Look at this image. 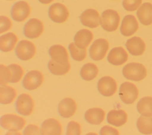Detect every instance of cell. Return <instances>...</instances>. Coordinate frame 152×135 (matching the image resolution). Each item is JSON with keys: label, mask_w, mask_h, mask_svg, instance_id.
<instances>
[{"label": "cell", "mask_w": 152, "mask_h": 135, "mask_svg": "<svg viewBox=\"0 0 152 135\" xmlns=\"http://www.w3.org/2000/svg\"><path fill=\"white\" fill-rule=\"evenodd\" d=\"M122 74L128 80L138 81L145 78L147 74V70L142 64L131 62L124 67Z\"/></svg>", "instance_id": "1"}, {"label": "cell", "mask_w": 152, "mask_h": 135, "mask_svg": "<svg viewBox=\"0 0 152 135\" xmlns=\"http://www.w3.org/2000/svg\"><path fill=\"white\" fill-rule=\"evenodd\" d=\"M120 17L119 14L113 10L104 11L100 17V24L102 27L107 32L115 31L119 26Z\"/></svg>", "instance_id": "2"}, {"label": "cell", "mask_w": 152, "mask_h": 135, "mask_svg": "<svg viewBox=\"0 0 152 135\" xmlns=\"http://www.w3.org/2000/svg\"><path fill=\"white\" fill-rule=\"evenodd\" d=\"M25 124V120L15 114H5L0 119L1 127L11 131H17L21 130Z\"/></svg>", "instance_id": "3"}, {"label": "cell", "mask_w": 152, "mask_h": 135, "mask_svg": "<svg viewBox=\"0 0 152 135\" xmlns=\"http://www.w3.org/2000/svg\"><path fill=\"white\" fill-rule=\"evenodd\" d=\"M119 96L124 103H133L138 96L137 87L134 84L131 82L125 81L120 86Z\"/></svg>", "instance_id": "4"}, {"label": "cell", "mask_w": 152, "mask_h": 135, "mask_svg": "<svg viewBox=\"0 0 152 135\" xmlns=\"http://www.w3.org/2000/svg\"><path fill=\"white\" fill-rule=\"evenodd\" d=\"M109 46L107 40L104 39L95 40L89 49L90 57L94 61L102 60L106 55Z\"/></svg>", "instance_id": "5"}, {"label": "cell", "mask_w": 152, "mask_h": 135, "mask_svg": "<svg viewBox=\"0 0 152 135\" xmlns=\"http://www.w3.org/2000/svg\"><path fill=\"white\" fill-rule=\"evenodd\" d=\"M15 52L18 58L23 61H27L34 55L36 48L31 42L22 40L18 43L15 49Z\"/></svg>", "instance_id": "6"}, {"label": "cell", "mask_w": 152, "mask_h": 135, "mask_svg": "<svg viewBox=\"0 0 152 135\" xmlns=\"http://www.w3.org/2000/svg\"><path fill=\"white\" fill-rule=\"evenodd\" d=\"M15 106L18 113L24 116H28L33 111L34 102L29 95L22 93L18 96L15 101Z\"/></svg>", "instance_id": "7"}, {"label": "cell", "mask_w": 152, "mask_h": 135, "mask_svg": "<svg viewBox=\"0 0 152 135\" xmlns=\"http://www.w3.org/2000/svg\"><path fill=\"white\" fill-rule=\"evenodd\" d=\"M48 15L50 19L53 22L62 23L67 20L69 16V12L64 4L55 3L49 7Z\"/></svg>", "instance_id": "8"}, {"label": "cell", "mask_w": 152, "mask_h": 135, "mask_svg": "<svg viewBox=\"0 0 152 135\" xmlns=\"http://www.w3.org/2000/svg\"><path fill=\"white\" fill-rule=\"evenodd\" d=\"M43 81V76L38 70H32L28 72L23 80L24 88L28 90H33L39 87Z\"/></svg>", "instance_id": "9"}, {"label": "cell", "mask_w": 152, "mask_h": 135, "mask_svg": "<svg viewBox=\"0 0 152 135\" xmlns=\"http://www.w3.org/2000/svg\"><path fill=\"white\" fill-rule=\"evenodd\" d=\"M30 8L27 2L20 1L15 2L11 10L12 18L15 21L21 22L25 20L30 15Z\"/></svg>", "instance_id": "10"}, {"label": "cell", "mask_w": 152, "mask_h": 135, "mask_svg": "<svg viewBox=\"0 0 152 135\" xmlns=\"http://www.w3.org/2000/svg\"><path fill=\"white\" fill-rule=\"evenodd\" d=\"M43 31L42 22L37 18L30 19L23 28L24 35L30 39L37 38L41 35Z\"/></svg>", "instance_id": "11"}, {"label": "cell", "mask_w": 152, "mask_h": 135, "mask_svg": "<svg viewBox=\"0 0 152 135\" xmlns=\"http://www.w3.org/2000/svg\"><path fill=\"white\" fill-rule=\"evenodd\" d=\"M97 89L102 95L107 97L111 96L116 92L117 84L112 77L104 76L98 81Z\"/></svg>", "instance_id": "12"}, {"label": "cell", "mask_w": 152, "mask_h": 135, "mask_svg": "<svg viewBox=\"0 0 152 135\" xmlns=\"http://www.w3.org/2000/svg\"><path fill=\"white\" fill-rule=\"evenodd\" d=\"M80 19L82 24L88 27L96 28L100 24L99 14L94 9H87L83 11L80 16Z\"/></svg>", "instance_id": "13"}, {"label": "cell", "mask_w": 152, "mask_h": 135, "mask_svg": "<svg viewBox=\"0 0 152 135\" xmlns=\"http://www.w3.org/2000/svg\"><path fill=\"white\" fill-rule=\"evenodd\" d=\"M77 105L75 101L70 98L63 99L58 104V111L61 117L68 118L75 112Z\"/></svg>", "instance_id": "14"}, {"label": "cell", "mask_w": 152, "mask_h": 135, "mask_svg": "<svg viewBox=\"0 0 152 135\" xmlns=\"http://www.w3.org/2000/svg\"><path fill=\"white\" fill-rule=\"evenodd\" d=\"M62 131V126L58 120L54 118H48L45 120L41 125L40 134L60 135Z\"/></svg>", "instance_id": "15"}, {"label": "cell", "mask_w": 152, "mask_h": 135, "mask_svg": "<svg viewBox=\"0 0 152 135\" xmlns=\"http://www.w3.org/2000/svg\"><path fill=\"white\" fill-rule=\"evenodd\" d=\"M138 28V23L135 17L132 15H127L122 21L120 32L124 36H130L135 33Z\"/></svg>", "instance_id": "16"}, {"label": "cell", "mask_w": 152, "mask_h": 135, "mask_svg": "<svg viewBox=\"0 0 152 135\" xmlns=\"http://www.w3.org/2000/svg\"><path fill=\"white\" fill-rule=\"evenodd\" d=\"M49 54L51 59L57 63L66 64L69 61L68 52L62 45H55L52 46L49 49Z\"/></svg>", "instance_id": "17"}, {"label": "cell", "mask_w": 152, "mask_h": 135, "mask_svg": "<svg viewBox=\"0 0 152 135\" xmlns=\"http://www.w3.org/2000/svg\"><path fill=\"white\" fill-rule=\"evenodd\" d=\"M128 54L122 47H116L110 50L107 55V61L114 65H121L128 59Z\"/></svg>", "instance_id": "18"}, {"label": "cell", "mask_w": 152, "mask_h": 135, "mask_svg": "<svg viewBox=\"0 0 152 135\" xmlns=\"http://www.w3.org/2000/svg\"><path fill=\"white\" fill-rule=\"evenodd\" d=\"M125 46L128 52L134 56L142 55L145 49L144 42L139 37L134 36L127 40Z\"/></svg>", "instance_id": "19"}, {"label": "cell", "mask_w": 152, "mask_h": 135, "mask_svg": "<svg viewBox=\"0 0 152 135\" xmlns=\"http://www.w3.org/2000/svg\"><path fill=\"white\" fill-rule=\"evenodd\" d=\"M105 117L104 111L100 108H93L87 110L84 114V118L89 124L99 125L101 124Z\"/></svg>", "instance_id": "20"}, {"label": "cell", "mask_w": 152, "mask_h": 135, "mask_svg": "<svg viewBox=\"0 0 152 135\" xmlns=\"http://www.w3.org/2000/svg\"><path fill=\"white\" fill-rule=\"evenodd\" d=\"M137 15L143 25L152 24V4L149 2L142 4L137 10Z\"/></svg>", "instance_id": "21"}, {"label": "cell", "mask_w": 152, "mask_h": 135, "mask_svg": "<svg viewBox=\"0 0 152 135\" xmlns=\"http://www.w3.org/2000/svg\"><path fill=\"white\" fill-rule=\"evenodd\" d=\"M93 38L92 32L88 29H81L75 34L74 40L76 46L81 49H86Z\"/></svg>", "instance_id": "22"}, {"label": "cell", "mask_w": 152, "mask_h": 135, "mask_svg": "<svg viewBox=\"0 0 152 135\" xmlns=\"http://www.w3.org/2000/svg\"><path fill=\"white\" fill-rule=\"evenodd\" d=\"M126 121V113L122 109H112L107 115V123L116 127H120L124 125Z\"/></svg>", "instance_id": "23"}, {"label": "cell", "mask_w": 152, "mask_h": 135, "mask_svg": "<svg viewBox=\"0 0 152 135\" xmlns=\"http://www.w3.org/2000/svg\"><path fill=\"white\" fill-rule=\"evenodd\" d=\"M17 42V36L9 32L0 37V49L2 52H7L12 51Z\"/></svg>", "instance_id": "24"}, {"label": "cell", "mask_w": 152, "mask_h": 135, "mask_svg": "<svg viewBox=\"0 0 152 135\" xmlns=\"http://www.w3.org/2000/svg\"><path fill=\"white\" fill-rule=\"evenodd\" d=\"M17 95L16 91L11 86L1 85L0 87V102L2 104H10L13 102Z\"/></svg>", "instance_id": "25"}, {"label": "cell", "mask_w": 152, "mask_h": 135, "mask_svg": "<svg viewBox=\"0 0 152 135\" xmlns=\"http://www.w3.org/2000/svg\"><path fill=\"white\" fill-rule=\"evenodd\" d=\"M137 109L143 116H152V97L145 96L140 99L137 104Z\"/></svg>", "instance_id": "26"}, {"label": "cell", "mask_w": 152, "mask_h": 135, "mask_svg": "<svg viewBox=\"0 0 152 135\" xmlns=\"http://www.w3.org/2000/svg\"><path fill=\"white\" fill-rule=\"evenodd\" d=\"M99 70L97 67L93 63H87L81 68L80 74L81 77L86 81L93 80L97 75Z\"/></svg>", "instance_id": "27"}, {"label": "cell", "mask_w": 152, "mask_h": 135, "mask_svg": "<svg viewBox=\"0 0 152 135\" xmlns=\"http://www.w3.org/2000/svg\"><path fill=\"white\" fill-rule=\"evenodd\" d=\"M138 131L144 134H152V116H140L137 121Z\"/></svg>", "instance_id": "28"}, {"label": "cell", "mask_w": 152, "mask_h": 135, "mask_svg": "<svg viewBox=\"0 0 152 135\" xmlns=\"http://www.w3.org/2000/svg\"><path fill=\"white\" fill-rule=\"evenodd\" d=\"M48 68L52 74L56 76H61L65 74L69 71L70 64L68 62L66 64H61L51 59L48 62Z\"/></svg>", "instance_id": "29"}, {"label": "cell", "mask_w": 152, "mask_h": 135, "mask_svg": "<svg viewBox=\"0 0 152 135\" xmlns=\"http://www.w3.org/2000/svg\"><path fill=\"white\" fill-rule=\"evenodd\" d=\"M71 58L77 61H83L87 55L86 49H81L76 46L75 43H71L68 46Z\"/></svg>", "instance_id": "30"}, {"label": "cell", "mask_w": 152, "mask_h": 135, "mask_svg": "<svg viewBox=\"0 0 152 135\" xmlns=\"http://www.w3.org/2000/svg\"><path fill=\"white\" fill-rule=\"evenodd\" d=\"M8 68L11 71V79L10 83H17L23 77L24 71L22 67L16 64H11L8 65Z\"/></svg>", "instance_id": "31"}, {"label": "cell", "mask_w": 152, "mask_h": 135, "mask_svg": "<svg viewBox=\"0 0 152 135\" xmlns=\"http://www.w3.org/2000/svg\"><path fill=\"white\" fill-rule=\"evenodd\" d=\"M0 84L1 85H5L10 81L11 79V71L8 67H5L3 64L0 65Z\"/></svg>", "instance_id": "32"}, {"label": "cell", "mask_w": 152, "mask_h": 135, "mask_svg": "<svg viewBox=\"0 0 152 135\" xmlns=\"http://www.w3.org/2000/svg\"><path fill=\"white\" fill-rule=\"evenodd\" d=\"M81 133V126L79 123L74 121L68 123L66 127V135H80Z\"/></svg>", "instance_id": "33"}, {"label": "cell", "mask_w": 152, "mask_h": 135, "mask_svg": "<svg viewBox=\"0 0 152 135\" xmlns=\"http://www.w3.org/2000/svg\"><path fill=\"white\" fill-rule=\"evenodd\" d=\"M141 2L142 0H123L122 5L125 10L133 11L140 6Z\"/></svg>", "instance_id": "34"}, {"label": "cell", "mask_w": 152, "mask_h": 135, "mask_svg": "<svg viewBox=\"0 0 152 135\" xmlns=\"http://www.w3.org/2000/svg\"><path fill=\"white\" fill-rule=\"evenodd\" d=\"M0 33H2L4 32L9 30L11 27V20L6 16L1 15L0 17Z\"/></svg>", "instance_id": "35"}, {"label": "cell", "mask_w": 152, "mask_h": 135, "mask_svg": "<svg viewBox=\"0 0 152 135\" xmlns=\"http://www.w3.org/2000/svg\"><path fill=\"white\" fill-rule=\"evenodd\" d=\"M23 134L24 135H33V134H40V131L38 126L33 124L28 125L24 130Z\"/></svg>", "instance_id": "36"}, {"label": "cell", "mask_w": 152, "mask_h": 135, "mask_svg": "<svg viewBox=\"0 0 152 135\" xmlns=\"http://www.w3.org/2000/svg\"><path fill=\"white\" fill-rule=\"evenodd\" d=\"M99 134L101 135H118L119 133L116 128H114L109 125H104L100 129Z\"/></svg>", "instance_id": "37"}, {"label": "cell", "mask_w": 152, "mask_h": 135, "mask_svg": "<svg viewBox=\"0 0 152 135\" xmlns=\"http://www.w3.org/2000/svg\"><path fill=\"white\" fill-rule=\"evenodd\" d=\"M40 2L44 4H48L50 3L51 2H52L53 0H38Z\"/></svg>", "instance_id": "38"}, {"label": "cell", "mask_w": 152, "mask_h": 135, "mask_svg": "<svg viewBox=\"0 0 152 135\" xmlns=\"http://www.w3.org/2000/svg\"><path fill=\"white\" fill-rule=\"evenodd\" d=\"M10 1H11V0H10Z\"/></svg>", "instance_id": "39"}]
</instances>
